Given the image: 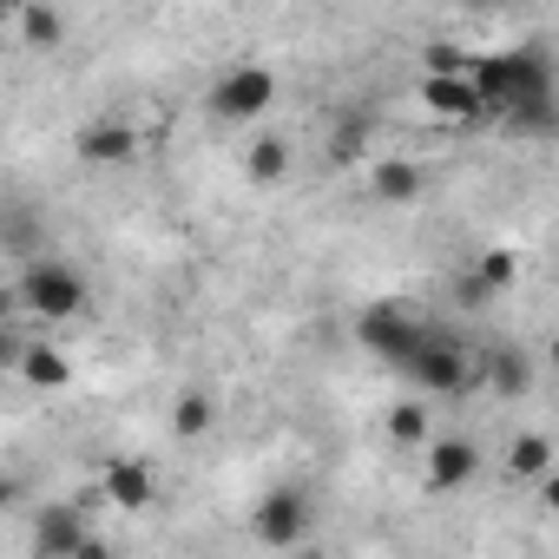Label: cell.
<instances>
[{
	"label": "cell",
	"mask_w": 559,
	"mask_h": 559,
	"mask_svg": "<svg viewBox=\"0 0 559 559\" xmlns=\"http://www.w3.org/2000/svg\"><path fill=\"white\" fill-rule=\"evenodd\" d=\"M467 80L480 86L487 119H500V112L520 106V99L559 93V86H552V53H546L539 40H520V47H507V53H480V60H467Z\"/></svg>",
	"instance_id": "6da1fadb"
},
{
	"label": "cell",
	"mask_w": 559,
	"mask_h": 559,
	"mask_svg": "<svg viewBox=\"0 0 559 559\" xmlns=\"http://www.w3.org/2000/svg\"><path fill=\"white\" fill-rule=\"evenodd\" d=\"M402 376L421 395H467L480 382V362H474V349L454 330H421V343L402 356Z\"/></svg>",
	"instance_id": "7a4b0ae2"
},
{
	"label": "cell",
	"mask_w": 559,
	"mask_h": 559,
	"mask_svg": "<svg viewBox=\"0 0 559 559\" xmlns=\"http://www.w3.org/2000/svg\"><path fill=\"white\" fill-rule=\"evenodd\" d=\"M21 304H27L40 323H73V317H86V304H93L86 270L67 263V257H27V270H21Z\"/></svg>",
	"instance_id": "3957f363"
},
{
	"label": "cell",
	"mask_w": 559,
	"mask_h": 559,
	"mask_svg": "<svg viewBox=\"0 0 559 559\" xmlns=\"http://www.w3.org/2000/svg\"><path fill=\"white\" fill-rule=\"evenodd\" d=\"M270 106H276V73H270V67H257V60H243V67L217 73V80H211V93H204V112H211L217 126H257Z\"/></svg>",
	"instance_id": "277c9868"
},
{
	"label": "cell",
	"mask_w": 559,
	"mask_h": 559,
	"mask_svg": "<svg viewBox=\"0 0 559 559\" xmlns=\"http://www.w3.org/2000/svg\"><path fill=\"white\" fill-rule=\"evenodd\" d=\"M310 520H317L310 493H304L297 480H284V487H270V493L250 507V539L284 552V546H304V539H310Z\"/></svg>",
	"instance_id": "5b68a950"
},
{
	"label": "cell",
	"mask_w": 559,
	"mask_h": 559,
	"mask_svg": "<svg viewBox=\"0 0 559 559\" xmlns=\"http://www.w3.org/2000/svg\"><path fill=\"white\" fill-rule=\"evenodd\" d=\"M421 317L415 310H402V304H369L362 317H356V349H369L376 362H395L402 369V356L421 343Z\"/></svg>",
	"instance_id": "8992f818"
},
{
	"label": "cell",
	"mask_w": 559,
	"mask_h": 559,
	"mask_svg": "<svg viewBox=\"0 0 559 559\" xmlns=\"http://www.w3.org/2000/svg\"><path fill=\"white\" fill-rule=\"evenodd\" d=\"M99 500L119 507V513H145V507H158V474H152V461H139V454H112V461L99 467Z\"/></svg>",
	"instance_id": "52a82bcc"
},
{
	"label": "cell",
	"mask_w": 559,
	"mask_h": 559,
	"mask_svg": "<svg viewBox=\"0 0 559 559\" xmlns=\"http://www.w3.org/2000/svg\"><path fill=\"white\" fill-rule=\"evenodd\" d=\"M34 552H40V559L99 552V539L86 533V507H73V500H60V507H40V513H34Z\"/></svg>",
	"instance_id": "ba28073f"
},
{
	"label": "cell",
	"mask_w": 559,
	"mask_h": 559,
	"mask_svg": "<svg viewBox=\"0 0 559 559\" xmlns=\"http://www.w3.org/2000/svg\"><path fill=\"white\" fill-rule=\"evenodd\" d=\"M421 106L441 119V126H474V119H487V99H480V86L467 80V73H421Z\"/></svg>",
	"instance_id": "9c48e42d"
},
{
	"label": "cell",
	"mask_w": 559,
	"mask_h": 559,
	"mask_svg": "<svg viewBox=\"0 0 559 559\" xmlns=\"http://www.w3.org/2000/svg\"><path fill=\"white\" fill-rule=\"evenodd\" d=\"M421 461H428V487L435 493H454L480 474V441L474 435H428L421 441Z\"/></svg>",
	"instance_id": "30bf717a"
},
{
	"label": "cell",
	"mask_w": 559,
	"mask_h": 559,
	"mask_svg": "<svg viewBox=\"0 0 559 559\" xmlns=\"http://www.w3.org/2000/svg\"><path fill=\"white\" fill-rule=\"evenodd\" d=\"M73 152L86 165H126V158H139V126L132 119H86L73 132Z\"/></svg>",
	"instance_id": "8fae6325"
},
{
	"label": "cell",
	"mask_w": 559,
	"mask_h": 559,
	"mask_svg": "<svg viewBox=\"0 0 559 559\" xmlns=\"http://www.w3.org/2000/svg\"><path fill=\"white\" fill-rule=\"evenodd\" d=\"M290 165H297V145H290L284 132H257V139H243V178H250L257 191L284 185V178H290Z\"/></svg>",
	"instance_id": "7c38bea8"
},
{
	"label": "cell",
	"mask_w": 559,
	"mask_h": 559,
	"mask_svg": "<svg viewBox=\"0 0 559 559\" xmlns=\"http://www.w3.org/2000/svg\"><path fill=\"white\" fill-rule=\"evenodd\" d=\"M14 376L27 382V389H73V356L60 349V343H21V356H14Z\"/></svg>",
	"instance_id": "4fadbf2b"
},
{
	"label": "cell",
	"mask_w": 559,
	"mask_h": 559,
	"mask_svg": "<svg viewBox=\"0 0 559 559\" xmlns=\"http://www.w3.org/2000/svg\"><path fill=\"white\" fill-rule=\"evenodd\" d=\"M14 27H21V47H34V53H60L67 47V14L53 8V0H21Z\"/></svg>",
	"instance_id": "5bb4252c"
},
{
	"label": "cell",
	"mask_w": 559,
	"mask_h": 559,
	"mask_svg": "<svg viewBox=\"0 0 559 559\" xmlns=\"http://www.w3.org/2000/svg\"><path fill=\"white\" fill-rule=\"evenodd\" d=\"M487 382H493L500 402H526V395H533V356L513 349V343H500V349L487 356Z\"/></svg>",
	"instance_id": "9a60e30c"
},
{
	"label": "cell",
	"mask_w": 559,
	"mask_h": 559,
	"mask_svg": "<svg viewBox=\"0 0 559 559\" xmlns=\"http://www.w3.org/2000/svg\"><path fill=\"white\" fill-rule=\"evenodd\" d=\"M369 198L376 204H415L421 198V165L415 158H382L369 171Z\"/></svg>",
	"instance_id": "2e32d148"
},
{
	"label": "cell",
	"mask_w": 559,
	"mask_h": 559,
	"mask_svg": "<svg viewBox=\"0 0 559 559\" xmlns=\"http://www.w3.org/2000/svg\"><path fill=\"white\" fill-rule=\"evenodd\" d=\"M507 474H513V480H539V474H552V435H539V428L513 435V441H507Z\"/></svg>",
	"instance_id": "e0dca14e"
},
{
	"label": "cell",
	"mask_w": 559,
	"mask_h": 559,
	"mask_svg": "<svg viewBox=\"0 0 559 559\" xmlns=\"http://www.w3.org/2000/svg\"><path fill=\"white\" fill-rule=\"evenodd\" d=\"M211 428H217V402H211L204 389H185V395L171 402V435H178V441H204Z\"/></svg>",
	"instance_id": "ac0fdd59"
},
{
	"label": "cell",
	"mask_w": 559,
	"mask_h": 559,
	"mask_svg": "<svg viewBox=\"0 0 559 559\" xmlns=\"http://www.w3.org/2000/svg\"><path fill=\"white\" fill-rule=\"evenodd\" d=\"M474 276L487 284V297H507L513 284H520V250H507V243H493V250H480V263H474Z\"/></svg>",
	"instance_id": "d6986e66"
},
{
	"label": "cell",
	"mask_w": 559,
	"mask_h": 559,
	"mask_svg": "<svg viewBox=\"0 0 559 559\" xmlns=\"http://www.w3.org/2000/svg\"><path fill=\"white\" fill-rule=\"evenodd\" d=\"M382 428H389V441H395L402 454H415V448L428 441V408H421V402H395Z\"/></svg>",
	"instance_id": "ffe728a7"
},
{
	"label": "cell",
	"mask_w": 559,
	"mask_h": 559,
	"mask_svg": "<svg viewBox=\"0 0 559 559\" xmlns=\"http://www.w3.org/2000/svg\"><path fill=\"white\" fill-rule=\"evenodd\" d=\"M421 73H467V53H461V47H448V40H435Z\"/></svg>",
	"instance_id": "44dd1931"
},
{
	"label": "cell",
	"mask_w": 559,
	"mask_h": 559,
	"mask_svg": "<svg viewBox=\"0 0 559 559\" xmlns=\"http://www.w3.org/2000/svg\"><path fill=\"white\" fill-rule=\"evenodd\" d=\"M454 304H461V310H487L493 297H487V284H480V276L467 270V276H461V284H454Z\"/></svg>",
	"instance_id": "7402d4cb"
},
{
	"label": "cell",
	"mask_w": 559,
	"mask_h": 559,
	"mask_svg": "<svg viewBox=\"0 0 559 559\" xmlns=\"http://www.w3.org/2000/svg\"><path fill=\"white\" fill-rule=\"evenodd\" d=\"M330 158H336V165H349V158H362V126H343V132L330 139Z\"/></svg>",
	"instance_id": "603a6c76"
},
{
	"label": "cell",
	"mask_w": 559,
	"mask_h": 559,
	"mask_svg": "<svg viewBox=\"0 0 559 559\" xmlns=\"http://www.w3.org/2000/svg\"><path fill=\"white\" fill-rule=\"evenodd\" d=\"M8 507H21V480H0V513Z\"/></svg>",
	"instance_id": "cb8c5ba5"
},
{
	"label": "cell",
	"mask_w": 559,
	"mask_h": 559,
	"mask_svg": "<svg viewBox=\"0 0 559 559\" xmlns=\"http://www.w3.org/2000/svg\"><path fill=\"white\" fill-rule=\"evenodd\" d=\"M14 356H21V343H14V336H0V369H14Z\"/></svg>",
	"instance_id": "d4e9b609"
},
{
	"label": "cell",
	"mask_w": 559,
	"mask_h": 559,
	"mask_svg": "<svg viewBox=\"0 0 559 559\" xmlns=\"http://www.w3.org/2000/svg\"><path fill=\"white\" fill-rule=\"evenodd\" d=\"M14 27V0H0V34H8Z\"/></svg>",
	"instance_id": "484cf974"
}]
</instances>
